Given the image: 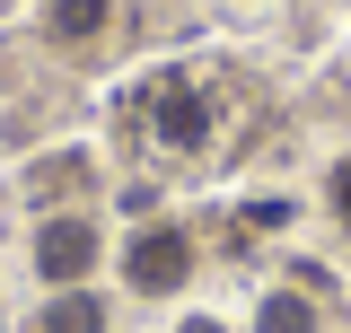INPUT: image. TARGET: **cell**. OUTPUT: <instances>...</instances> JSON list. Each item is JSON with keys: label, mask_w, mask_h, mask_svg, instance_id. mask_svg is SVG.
<instances>
[{"label": "cell", "mask_w": 351, "mask_h": 333, "mask_svg": "<svg viewBox=\"0 0 351 333\" xmlns=\"http://www.w3.org/2000/svg\"><path fill=\"white\" fill-rule=\"evenodd\" d=\"M184 272H193V237L184 228H149V237H132L123 246V281L132 290H184Z\"/></svg>", "instance_id": "1"}, {"label": "cell", "mask_w": 351, "mask_h": 333, "mask_svg": "<svg viewBox=\"0 0 351 333\" xmlns=\"http://www.w3.org/2000/svg\"><path fill=\"white\" fill-rule=\"evenodd\" d=\"M88 263H97V228H88V219H44L36 228V272L53 290H71Z\"/></svg>", "instance_id": "2"}, {"label": "cell", "mask_w": 351, "mask_h": 333, "mask_svg": "<svg viewBox=\"0 0 351 333\" xmlns=\"http://www.w3.org/2000/svg\"><path fill=\"white\" fill-rule=\"evenodd\" d=\"M149 106H158V140H167V149H202V132H211V106H202L184 79H158V88H149Z\"/></svg>", "instance_id": "3"}, {"label": "cell", "mask_w": 351, "mask_h": 333, "mask_svg": "<svg viewBox=\"0 0 351 333\" xmlns=\"http://www.w3.org/2000/svg\"><path fill=\"white\" fill-rule=\"evenodd\" d=\"M36 333H106V307H97L88 290H62V298L36 316Z\"/></svg>", "instance_id": "4"}, {"label": "cell", "mask_w": 351, "mask_h": 333, "mask_svg": "<svg viewBox=\"0 0 351 333\" xmlns=\"http://www.w3.org/2000/svg\"><path fill=\"white\" fill-rule=\"evenodd\" d=\"M97 27H106V0H53V36L62 44H88Z\"/></svg>", "instance_id": "5"}, {"label": "cell", "mask_w": 351, "mask_h": 333, "mask_svg": "<svg viewBox=\"0 0 351 333\" xmlns=\"http://www.w3.org/2000/svg\"><path fill=\"white\" fill-rule=\"evenodd\" d=\"M255 333H316V307H307V298H263V316H255Z\"/></svg>", "instance_id": "6"}, {"label": "cell", "mask_w": 351, "mask_h": 333, "mask_svg": "<svg viewBox=\"0 0 351 333\" xmlns=\"http://www.w3.org/2000/svg\"><path fill=\"white\" fill-rule=\"evenodd\" d=\"M325 202H334V219H351V158L334 166V184H325Z\"/></svg>", "instance_id": "7"}, {"label": "cell", "mask_w": 351, "mask_h": 333, "mask_svg": "<svg viewBox=\"0 0 351 333\" xmlns=\"http://www.w3.org/2000/svg\"><path fill=\"white\" fill-rule=\"evenodd\" d=\"M184 333H219V325H211V316H193V325H184Z\"/></svg>", "instance_id": "8"}]
</instances>
